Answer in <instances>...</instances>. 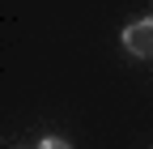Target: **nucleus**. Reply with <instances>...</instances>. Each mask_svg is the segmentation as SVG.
Listing matches in <instances>:
<instances>
[{
  "label": "nucleus",
  "instance_id": "f257e3e1",
  "mask_svg": "<svg viewBox=\"0 0 153 149\" xmlns=\"http://www.w3.org/2000/svg\"><path fill=\"white\" fill-rule=\"evenodd\" d=\"M123 47L132 51V55H153V13H145V17H136L132 26H123Z\"/></svg>",
  "mask_w": 153,
  "mask_h": 149
},
{
  "label": "nucleus",
  "instance_id": "f03ea898",
  "mask_svg": "<svg viewBox=\"0 0 153 149\" xmlns=\"http://www.w3.org/2000/svg\"><path fill=\"white\" fill-rule=\"evenodd\" d=\"M38 149H72L64 136H43V141H38Z\"/></svg>",
  "mask_w": 153,
  "mask_h": 149
}]
</instances>
